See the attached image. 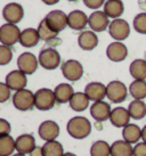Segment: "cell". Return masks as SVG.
Returning <instances> with one entry per match:
<instances>
[{
	"instance_id": "6da1fadb",
	"label": "cell",
	"mask_w": 146,
	"mask_h": 156,
	"mask_svg": "<svg viewBox=\"0 0 146 156\" xmlns=\"http://www.w3.org/2000/svg\"><path fill=\"white\" fill-rule=\"evenodd\" d=\"M66 130L73 139L82 140L90 134L91 123L87 117L74 116L68 122Z\"/></svg>"
},
{
	"instance_id": "7a4b0ae2",
	"label": "cell",
	"mask_w": 146,
	"mask_h": 156,
	"mask_svg": "<svg viewBox=\"0 0 146 156\" xmlns=\"http://www.w3.org/2000/svg\"><path fill=\"white\" fill-rule=\"evenodd\" d=\"M127 95H128V89L125 83L119 80L111 81L106 86V97L111 103L120 104L126 100Z\"/></svg>"
},
{
	"instance_id": "3957f363",
	"label": "cell",
	"mask_w": 146,
	"mask_h": 156,
	"mask_svg": "<svg viewBox=\"0 0 146 156\" xmlns=\"http://www.w3.org/2000/svg\"><path fill=\"white\" fill-rule=\"evenodd\" d=\"M13 104L18 111L27 112L35 106V94L27 89L16 91L13 96Z\"/></svg>"
},
{
	"instance_id": "277c9868",
	"label": "cell",
	"mask_w": 146,
	"mask_h": 156,
	"mask_svg": "<svg viewBox=\"0 0 146 156\" xmlns=\"http://www.w3.org/2000/svg\"><path fill=\"white\" fill-rule=\"evenodd\" d=\"M55 101L56 99L54 91L48 89V88L39 89L35 94V106L39 111L52 109L55 105Z\"/></svg>"
},
{
	"instance_id": "5b68a950",
	"label": "cell",
	"mask_w": 146,
	"mask_h": 156,
	"mask_svg": "<svg viewBox=\"0 0 146 156\" xmlns=\"http://www.w3.org/2000/svg\"><path fill=\"white\" fill-rule=\"evenodd\" d=\"M22 31L18 29L16 24H4L0 26V42L5 46H13L20 41Z\"/></svg>"
},
{
	"instance_id": "8992f818",
	"label": "cell",
	"mask_w": 146,
	"mask_h": 156,
	"mask_svg": "<svg viewBox=\"0 0 146 156\" xmlns=\"http://www.w3.org/2000/svg\"><path fill=\"white\" fill-rule=\"evenodd\" d=\"M38 61L45 69H55L60 66V56L54 48H45L39 54Z\"/></svg>"
},
{
	"instance_id": "52a82bcc",
	"label": "cell",
	"mask_w": 146,
	"mask_h": 156,
	"mask_svg": "<svg viewBox=\"0 0 146 156\" xmlns=\"http://www.w3.org/2000/svg\"><path fill=\"white\" fill-rule=\"evenodd\" d=\"M108 33L115 41H123L130 34V25L122 18L113 20L108 25Z\"/></svg>"
},
{
	"instance_id": "ba28073f",
	"label": "cell",
	"mask_w": 146,
	"mask_h": 156,
	"mask_svg": "<svg viewBox=\"0 0 146 156\" xmlns=\"http://www.w3.org/2000/svg\"><path fill=\"white\" fill-rule=\"evenodd\" d=\"M62 73L69 81H78L83 75V67L80 62L69 59L62 64Z\"/></svg>"
},
{
	"instance_id": "9c48e42d",
	"label": "cell",
	"mask_w": 146,
	"mask_h": 156,
	"mask_svg": "<svg viewBox=\"0 0 146 156\" xmlns=\"http://www.w3.org/2000/svg\"><path fill=\"white\" fill-rule=\"evenodd\" d=\"M39 65V61L37 57L31 52H23L17 58L18 69L22 71L26 75H31L37 71Z\"/></svg>"
},
{
	"instance_id": "30bf717a",
	"label": "cell",
	"mask_w": 146,
	"mask_h": 156,
	"mask_svg": "<svg viewBox=\"0 0 146 156\" xmlns=\"http://www.w3.org/2000/svg\"><path fill=\"white\" fill-rule=\"evenodd\" d=\"M45 20L53 30L60 33L68 26V15L62 10H52L46 15Z\"/></svg>"
},
{
	"instance_id": "8fae6325",
	"label": "cell",
	"mask_w": 146,
	"mask_h": 156,
	"mask_svg": "<svg viewBox=\"0 0 146 156\" xmlns=\"http://www.w3.org/2000/svg\"><path fill=\"white\" fill-rule=\"evenodd\" d=\"M24 16V10L20 4L10 2L6 5L2 9V17L7 23L10 24H17L22 21Z\"/></svg>"
},
{
	"instance_id": "7c38bea8",
	"label": "cell",
	"mask_w": 146,
	"mask_h": 156,
	"mask_svg": "<svg viewBox=\"0 0 146 156\" xmlns=\"http://www.w3.org/2000/svg\"><path fill=\"white\" fill-rule=\"evenodd\" d=\"M106 56L110 61L115 63L125 61L128 56V48L123 42L114 41L108 44L106 48Z\"/></svg>"
},
{
	"instance_id": "4fadbf2b",
	"label": "cell",
	"mask_w": 146,
	"mask_h": 156,
	"mask_svg": "<svg viewBox=\"0 0 146 156\" xmlns=\"http://www.w3.org/2000/svg\"><path fill=\"white\" fill-rule=\"evenodd\" d=\"M112 108L110 104L100 100V101H95L94 104L90 106V115L95 121L97 122H104L110 120L111 116Z\"/></svg>"
},
{
	"instance_id": "5bb4252c",
	"label": "cell",
	"mask_w": 146,
	"mask_h": 156,
	"mask_svg": "<svg viewBox=\"0 0 146 156\" xmlns=\"http://www.w3.org/2000/svg\"><path fill=\"white\" fill-rule=\"evenodd\" d=\"M6 84L8 86L10 90L18 91L22 89H25L26 84H27L26 74H24L20 69H15V71L9 72L6 76Z\"/></svg>"
},
{
	"instance_id": "9a60e30c",
	"label": "cell",
	"mask_w": 146,
	"mask_h": 156,
	"mask_svg": "<svg viewBox=\"0 0 146 156\" xmlns=\"http://www.w3.org/2000/svg\"><path fill=\"white\" fill-rule=\"evenodd\" d=\"M88 25L90 26L91 31L94 32H103L108 27L110 21L108 15L104 12L96 10L88 18Z\"/></svg>"
},
{
	"instance_id": "2e32d148",
	"label": "cell",
	"mask_w": 146,
	"mask_h": 156,
	"mask_svg": "<svg viewBox=\"0 0 146 156\" xmlns=\"http://www.w3.org/2000/svg\"><path fill=\"white\" fill-rule=\"evenodd\" d=\"M39 136L45 141H52L56 140V138L60 134V126L55 121H45L39 126Z\"/></svg>"
},
{
	"instance_id": "e0dca14e",
	"label": "cell",
	"mask_w": 146,
	"mask_h": 156,
	"mask_svg": "<svg viewBox=\"0 0 146 156\" xmlns=\"http://www.w3.org/2000/svg\"><path fill=\"white\" fill-rule=\"evenodd\" d=\"M85 94L93 101H100L106 97V86L100 82H90L85 88Z\"/></svg>"
},
{
	"instance_id": "ac0fdd59",
	"label": "cell",
	"mask_w": 146,
	"mask_h": 156,
	"mask_svg": "<svg viewBox=\"0 0 146 156\" xmlns=\"http://www.w3.org/2000/svg\"><path fill=\"white\" fill-rule=\"evenodd\" d=\"M130 114L128 112V108L125 107H115L112 109L111 116H110V121H111L112 126L115 128H125L130 123Z\"/></svg>"
},
{
	"instance_id": "d6986e66",
	"label": "cell",
	"mask_w": 146,
	"mask_h": 156,
	"mask_svg": "<svg viewBox=\"0 0 146 156\" xmlns=\"http://www.w3.org/2000/svg\"><path fill=\"white\" fill-rule=\"evenodd\" d=\"M88 16L82 10H72L68 15V26L72 30L81 31L88 24Z\"/></svg>"
},
{
	"instance_id": "ffe728a7",
	"label": "cell",
	"mask_w": 146,
	"mask_h": 156,
	"mask_svg": "<svg viewBox=\"0 0 146 156\" xmlns=\"http://www.w3.org/2000/svg\"><path fill=\"white\" fill-rule=\"evenodd\" d=\"M78 44H79V47L81 48L82 50L90 51V50L97 47L98 37L96 35L94 31H83L80 33L79 38H78Z\"/></svg>"
},
{
	"instance_id": "44dd1931",
	"label": "cell",
	"mask_w": 146,
	"mask_h": 156,
	"mask_svg": "<svg viewBox=\"0 0 146 156\" xmlns=\"http://www.w3.org/2000/svg\"><path fill=\"white\" fill-rule=\"evenodd\" d=\"M15 143H16V151L21 154H30L37 147L35 137L29 133L21 134L15 140Z\"/></svg>"
},
{
	"instance_id": "7402d4cb",
	"label": "cell",
	"mask_w": 146,
	"mask_h": 156,
	"mask_svg": "<svg viewBox=\"0 0 146 156\" xmlns=\"http://www.w3.org/2000/svg\"><path fill=\"white\" fill-rule=\"evenodd\" d=\"M125 12V5L122 0H108L104 4V13L108 15V18H120Z\"/></svg>"
},
{
	"instance_id": "603a6c76",
	"label": "cell",
	"mask_w": 146,
	"mask_h": 156,
	"mask_svg": "<svg viewBox=\"0 0 146 156\" xmlns=\"http://www.w3.org/2000/svg\"><path fill=\"white\" fill-rule=\"evenodd\" d=\"M55 94V99L57 103L60 104H65V103H70V100L74 95L73 87L69 83H60L54 90Z\"/></svg>"
},
{
	"instance_id": "cb8c5ba5",
	"label": "cell",
	"mask_w": 146,
	"mask_h": 156,
	"mask_svg": "<svg viewBox=\"0 0 146 156\" xmlns=\"http://www.w3.org/2000/svg\"><path fill=\"white\" fill-rule=\"evenodd\" d=\"M122 138L129 144H138L142 140V129L133 123H129L122 130Z\"/></svg>"
},
{
	"instance_id": "d4e9b609",
	"label": "cell",
	"mask_w": 146,
	"mask_h": 156,
	"mask_svg": "<svg viewBox=\"0 0 146 156\" xmlns=\"http://www.w3.org/2000/svg\"><path fill=\"white\" fill-rule=\"evenodd\" d=\"M40 37H39L38 30L29 27L25 29L21 32V37H20V44L25 48H32L35 47L38 44Z\"/></svg>"
},
{
	"instance_id": "484cf974",
	"label": "cell",
	"mask_w": 146,
	"mask_h": 156,
	"mask_svg": "<svg viewBox=\"0 0 146 156\" xmlns=\"http://www.w3.org/2000/svg\"><path fill=\"white\" fill-rule=\"evenodd\" d=\"M133 147L126 140H116L111 145V156H133Z\"/></svg>"
},
{
	"instance_id": "4316f807",
	"label": "cell",
	"mask_w": 146,
	"mask_h": 156,
	"mask_svg": "<svg viewBox=\"0 0 146 156\" xmlns=\"http://www.w3.org/2000/svg\"><path fill=\"white\" fill-rule=\"evenodd\" d=\"M89 98L85 92H74L72 98L70 100V107L74 112H83L89 106Z\"/></svg>"
},
{
	"instance_id": "83f0119b",
	"label": "cell",
	"mask_w": 146,
	"mask_h": 156,
	"mask_svg": "<svg viewBox=\"0 0 146 156\" xmlns=\"http://www.w3.org/2000/svg\"><path fill=\"white\" fill-rule=\"evenodd\" d=\"M130 75L135 80H146V61L145 59H135L129 66Z\"/></svg>"
},
{
	"instance_id": "f1b7e54d",
	"label": "cell",
	"mask_w": 146,
	"mask_h": 156,
	"mask_svg": "<svg viewBox=\"0 0 146 156\" xmlns=\"http://www.w3.org/2000/svg\"><path fill=\"white\" fill-rule=\"evenodd\" d=\"M129 94L133 99L144 100L146 98V81L145 80H133L129 86Z\"/></svg>"
},
{
	"instance_id": "f546056e",
	"label": "cell",
	"mask_w": 146,
	"mask_h": 156,
	"mask_svg": "<svg viewBox=\"0 0 146 156\" xmlns=\"http://www.w3.org/2000/svg\"><path fill=\"white\" fill-rule=\"evenodd\" d=\"M128 112L133 120H142L146 116V104L143 100L133 99L129 104Z\"/></svg>"
},
{
	"instance_id": "4dcf8cb0",
	"label": "cell",
	"mask_w": 146,
	"mask_h": 156,
	"mask_svg": "<svg viewBox=\"0 0 146 156\" xmlns=\"http://www.w3.org/2000/svg\"><path fill=\"white\" fill-rule=\"evenodd\" d=\"M43 156H63L64 155V148L63 145L57 141V140H52V141H46L42 146Z\"/></svg>"
},
{
	"instance_id": "1f68e13d",
	"label": "cell",
	"mask_w": 146,
	"mask_h": 156,
	"mask_svg": "<svg viewBox=\"0 0 146 156\" xmlns=\"http://www.w3.org/2000/svg\"><path fill=\"white\" fill-rule=\"evenodd\" d=\"M37 30H38L40 40H43V41H52V40L56 39L57 34H58L57 32H55L50 26L48 25L47 21L45 18L39 23V26Z\"/></svg>"
},
{
	"instance_id": "d6a6232c",
	"label": "cell",
	"mask_w": 146,
	"mask_h": 156,
	"mask_svg": "<svg viewBox=\"0 0 146 156\" xmlns=\"http://www.w3.org/2000/svg\"><path fill=\"white\" fill-rule=\"evenodd\" d=\"M16 149V143L10 136L0 137V156H10Z\"/></svg>"
},
{
	"instance_id": "836d02e7",
	"label": "cell",
	"mask_w": 146,
	"mask_h": 156,
	"mask_svg": "<svg viewBox=\"0 0 146 156\" xmlns=\"http://www.w3.org/2000/svg\"><path fill=\"white\" fill-rule=\"evenodd\" d=\"M90 156H111V146L104 140H97L91 145Z\"/></svg>"
},
{
	"instance_id": "e575fe53",
	"label": "cell",
	"mask_w": 146,
	"mask_h": 156,
	"mask_svg": "<svg viewBox=\"0 0 146 156\" xmlns=\"http://www.w3.org/2000/svg\"><path fill=\"white\" fill-rule=\"evenodd\" d=\"M133 29L139 34H146V13L137 14L133 22Z\"/></svg>"
},
{
	"instance_id": "d590c367",
	"label": "cell",
	"mask_w": 146,
	"mask_h": 156,
	"mask_svg": "<svg viewBox=\"0 0 146 156\" xmlns=\"http://www.w3.org/2000/svg\"><path fill=\"white\" fill-rule=\"evenodd\" d=\"M12 58H13V51H12L10 47L1 44L0 46V66L9 64Z\"/></svg>"
},
{
	"instance_id": "8d00e7d4",
	"label": "cell",
	"mask_w": 146,
	"mask_h": 156,
	"mask_svg": "<svg viewBox=\"0 0 146 156\" xmlns=\"http://www.w3.org/2000/svg\"><path fill=\"white\" fill-rule=\"evenodd\" d=\"M10 97V89L6 83L0 82V103H6Z\"/></svg>"
},
{
	"instance_id": "74e56055",
	"label": "cell",
	"mask_w": 146,
	"mask_h": 156,
	"mask_svg": "<svg viewBox=\"0 0 146 156\" xmlns=\"http://www.w3.org/2000/svg\"><path fill=\"white\" fill-rule=\"evenodd\" d=\"M133 156H146V143L141 141L133 146Z\"/></svg>"
},
{
	"instance_id": "f35d334b",
	"label": "cell",
	"mask_w": 146,
	"mask_h": 156,
	"mask_svg": "<svg viewBox=\"0 0 146 156\" xmlns=\"http://www.w3.org/2000/svg\"><path fill=\"white\" fill-rule=\"evenodd\" d=\"M10 123L5 119H0V137H4V136H8L10 132Z\"/></svg>"
},
{
	"instance_id": "ab89813d",
	"label": "cell",
	"mask_w": 146,
	"mask_h": 156,
	"mask_svg": "<svg viewBox=\"0 0 146 156\" xmlns=\"http://www.w3.org/2000/svg\"><path fill=\"white\" fill-rule=\"evenodd\" d=\"M83 4L90 9H98L99 7L104 6V0H83Z\"/></svg>"
},
{
	"instance_id": "60d3db41",
	"label": "cell",
	"mask_w": 146,
	"mask_h": 156,
	"mask_svg": "<svg viewBox=\"0 0 146 156\" xmlns=\"http://www.w3.org/2000/svg\"><path fill=\"white\" fill-rule=\"evenodd\" d=\"M30 156H43L42 147H39V146H37V147H35V149L30 153Z\"/></svg>"
},
{
	"instance_id": "b9f144b4",
	"label": "cell",
	"mask_w": 146,
	"mask_h": 156,
	"mask_svg": "<svg viewBox=\"0 0 146 156\" xmlns=\"http://www.w3.org/2000/svg\"><path fill=\"white\" fill-rule=\"evenodd\" d=\"M43 4H46V5H48V6H52V5H55V4H57L60 0H41Z\"/></svg>"
},
{
	"instance_id": "7bdbcfd3",
	"label": "cell",
	"mask_w": 146,
	"mask_h": 156,
	"mask_svg": "<svg viewBox=\"0 0 146 156\" xmlns=\"http://www.w3.org/2000/svg\"><path fill=\"white\" fill-rule=\"evenodd\" d=\"M142 141H145L146 143V124L143 126L142 129Z\"/></svg>"
},
{
	"instance_id": "ee69618b",
	"label": "cell",
	"mask_w": 146,
	"mask_h": 156,
	"mask_svg": "<svg viewBox=\"0 0 146 156\" xmlns=\"http://www.w3.org/2000/svg\"><path fill=\"white\" fill-rule=\"evenodd\" d=\"M63 156H77V155L73 154V153H64V155Z\"/></svg>"
},
{
	"instance_id": "f6af8a7d",
	"label": "cell",
	"mask_w": 146,
	"mask_h": 156,
	"mask_svg": "<svg viewBox=\"0 0 146 156\" xmlns=\"http://www.w3.org/2000/svg\"><path fill=\"white\" fill-rule=\"evenodd\" d=\"M13 156H26L25 154H21V153H17V154H15V155Z\"/></svg>"
},
{
	"instance_id": "bcb514c9",
	"label": "cell",
	"mask_w": 146,
	"mask_h": 156,
	"mask_svg": "<svg viewBox=\"0 0 146 156\" xmlns=\"http://www.w3.org/2000/svg\"><path fill=\"white\" fill-rule=\"evenodd\" d=\"M69 1H78V0H69Z\"/></svg>"
}]
</instances>
